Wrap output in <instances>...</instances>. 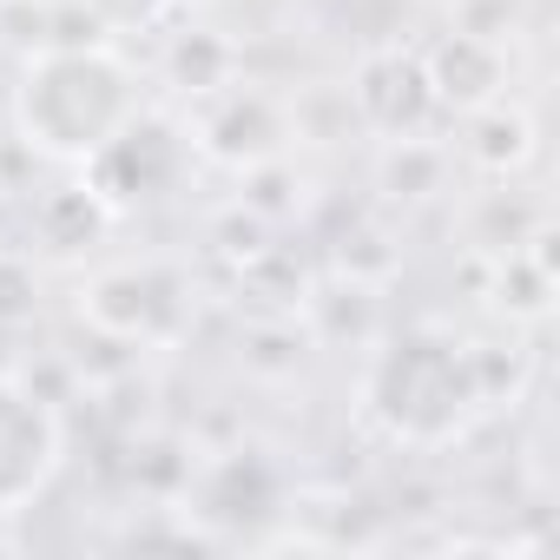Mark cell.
I'll use <instances>...</instances> for the list:
<instances>
[{
	"label": "cell",
	"instance_id": "cell-3",
	"mask_svg": "<svg viewBox=\"0 0 560 560\" xmlns=\"http://www.w3.org/2000/svg\"><path fill=\"white\" fill-rule=\"evenodd\" d=\"M60 455H67V429L54 402L21 376H0V514H21L27 501H40L47 481L60 475Z\"/></svg>",
	"mask_w": 560,
	"mask_h": 560
},
{
	"label": "cell",
	"instance_id": "cell-1",
	"mask_svg": "<svg viewBox=\"0 0 560 560\" xmlns=\"http://www.w3.org/2000/svg\"><path fill=\"white\" fill-rule=\"evenodd\" d=\"M139 119V80L113 47H40L14 86V126L60 165H93Z\"/></svg>",
	"mask_w": 560,
	"mask_h": 560
},
{
	"label": "cell",
	"instance_id": "cell-2",
	"mask_svg": "<svg viewBox=\"0 0 560 560\" xmlns=\"http://www.w3.org/2000/svg\"><path fill=\"white\" fill-rule=\"evenodd\" d=\"M488 402L475 350L442 337V330H402L389 350H376L370 383H363V409L376 416V429H389L396 442H448L468 429V416Z\"/></svg>",
	"mask_w": 560,
	"mask_h": 560
}]
</instances>
